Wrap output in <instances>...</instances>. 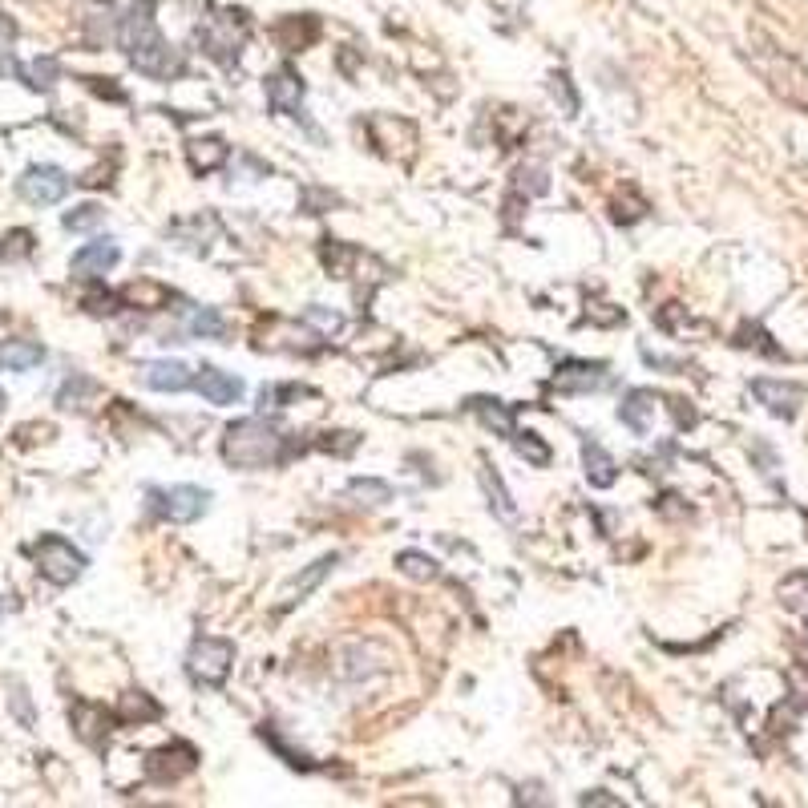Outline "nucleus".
Masks as SVG:
<instances>
[{
	"mask_svg": "<svg viewBox=\"0 0 808 808\" xmlns=\"http://www.w3.org/2000/svg\"><path fill=\"white\" fill-rule=\"evenodd\" d=\"M118 45L126 49L130 65L146 77H174L182 69V57L170 49V41L162 37L158 21H154V5H134L122 21H118Z\"/></svg>",
	"mask_w": 808,
	"mask_h": 808,
	"instance_id": "obj_1",
	"label": "nucleus"
},
{
	"mask_svg": "<svg viewBox=\"0 0 808 808\" xmlns=\"http://www.w3.org/2000/svg\"><path fill=\"white\" fill-rule=\"evenodd\" d=\"M223 457L239 469H267L275 461H283V433L259 417H247V421H235L227 429V441H223Z\"/></svg>",
	"mask_w": 808,
	"mask_h": 808,
	"instance_id": "obj_2",
	"label": "nucleus"
},
{
	"mask_svg": "<svg viewBox=\"0 0 808 808\" xmlns=\"http://www.w3.org/2000/svg\"><path fill=\"white\" fill-rule=\"evenodd\" d=\"M33 562H37V570H41L53 586H69V582H77V578L85 574V554H81L73 542L57 538V534H45V538L33 546Z\"/></svg>",
	"mask_w": 808,
	"mask_h": 808,
	"instance_id": "obj_3",
	"label": "nucleus"
},
{
	"mask_svg": "<svg viewBox=\"0 0 808 808\" xmlns=\"http://www.w3.org/2000/svg\"><path fill=\"white\" fill-rule=\"evenodd\" d=\"M231 663H235V647L227 639H198L186 655V671L202 687H223L231 675Z\"/></svg>",
	"mask_w": 808,
	"mask_h": 808,
	"instance_id": "obj_4",
	"label": "nucleus"
},
{
	"mask_svg": "<svg viewBox=\"0 0 808 808\" xmlns=\"http://www.w3.org/2000/svg\"><path fill=\"white\" fill-rule=\"evenodd\" d=\"M243 37H247V17L243 13H235V9H227V13H219V17H211L207 25L198 29V41H202V49H207L215 61H235L239 57V45H243Z\"/></svg>",
	"mask_w": 808,
	"mask_h": 808,
	"instance_id": "obj_5",
	"label": "nucleus"
},
{
	"mask_svg": "<svg viewBox=\"0 0 808 808\" xmlns=\"http://www.w3.org/2000/svg\"><path fill=\"white\" fill-rule=\"evenodd\" d=\"M154 497V510L166 518V522H198L207 514L211 505V493L198 489V485H170V489H150Z\"/></svg>",
	"mask_w": 808,
	"mask_h": 808,
	"instance_id": "obj_6",
	"label": "nucleus"
},
{
	"mask_svg": "<svg viewBox=\"0 0 808 808\" xmlns=\"http://www.w3.org/2000/svg\"><path fill=\"white\" fill-rule=\"evenodd\" d=\"M69 186L73 182H69V174L61 166H29L25 178L17 182L21 198L33 202V207H53V202H61L69 194Z\"/></svg>",
	"mask_w": 808,
	"mask_h": 808,
	"instance_id": "obj_7",
	"label": "nucleus"
},
{
	"mask_svg": "<svg viewBox=\"0 0 808 808\" xmlns=\"http://www.w3.org/2000/svg\"><path fill=\"white\" fill-rule=\"evenodd\" d=\"M194 764H198V752H194L186 740H174V744L150 752V760H146V776H150L154 784H174V780L190 776Z\"/></svg>",
	"mask_w": 808,
	"mask_h": 808,
	"instance_id": "obj_8",
	"label": "nucleus"
},
{
	"mask_svg": "<svg viewBox=\"0 0 808 808\" xmlns=\"http://www.w3.org/2000/svg\"><path fill=\"white\" fill-rule=\"evenodd\" d=\"M118 259H122V251H118L114 239H97V243H85V247L73 255L69 271H73L77 279H97V275H106L110 267H118Z\"/></svg>",
	"mask_w": 808,
	"mask_h": 808,
	"instance_id": "obj_9",
	"label": "nucleus"
},
{
	"mask_svg": "<svg viewBox=\"0 0 808 808\" xmlns=\"http://www.w3.org/2000/svg\"><path fill=\"white\" fill-rule=\"evenodd\" d=\"M752 392H756V400L764 404L768 413H776L784 421H792L800 413V400H804V388L800 384H784V380H756Z\"/></svg>",
	"mask_w": 808,
	"mask_h": 808,
	"instance_id": "obj_10",
	"label": "nucleus"
},
{
	"mask_svg": "<svg viewBox=\"0 0 808 808\" xmlns=\"http://www.w3.org/2000/svg\"><path fill=\"white\" fill-rule=\"evenodd\" d=\"M194 388H198L202 396H207L211 404H235V400L243 396V380H239L235 372L215 368V364H202V368H198Z\"/></svg>",
	"mask_w": 808,
	"mask_h": 808,
	"instance_id": "obj_11",
	"label": "nucleus"
},
{
	"mask_svg": "<svg viewBox=\"0 0 808 808\" xmlns=\"http://www.w3.org/2000/svg\"><path fill=\"white\" fill-rule=\"evenodd\" d=\"M142 384L154 392H182L194 384V372L182 360H150L142 364Z\"/></svg>",
	"mask_w": 808,
	"mask_h": 808,
	"instance_id": "obj_12",
	"label": "nucleus"
},
{
	"mask_svg": "<svg viewBox=\"0 0 808 808\" xmlns=\"http://www.w3.org/2000/svg\"><path fill=\"white\" fill-rule=\"evenodd\" d=\"M267 106L275 114H299L303 106V81L291 69H279L267 77Z\"/></svg>",
	"mask_w": 808,
	"mask_h": 808,
	"instance_id": "obj_13",
	"label": "nucleus"
},
{
	"mask_svg": "<svg viewBox=\"0 0 808 808\" xmlns=\"http://www.w3.org/2000/svg\"><path fill=\"white\" fill-rule=\"evenodd\" d=\"M651 417H655V392L651 388H631L619 404V421L631 429V433H647L651 429Z\"/></svg>",
	"mask_w": 808,
	"mask_h": 808,
	"instance_id": "obj_14",
	"label": "nucleus"
},
{
	"mask_svg": "<svg viewBox=\"0 0 808 808\" xmlns=\"http://www.w3.org/2000/svg\"><path fill=\"white\" fill-rule=\"evenodd\" d=\"M110 724H114V716L106 712V707H97V703H73V728H77V736L85 740V744H101L110 736Z\"/></svg>",
	"mask_w": 808,
	"mask_h": 808,
	"instance_id": "obj_15",
	"label": "nucleus"
},
{
	"mask_svg": "<svg viewBox=\"0 0 808 808\" xmlns=\"http://www.w3.org/2000/svg\"><path fill=\"white\" fill-rule=\"evenodd\" d=\"M602 384H606V364L570 360V364L554 376V388H558V392H590V388H602Z\"/></svg>",
	"mask_w": 808,
	"mask_h": 808,
	"instance_id": "obj_16",
	"label": "nucleus"
},
{
	"mask_svg": "<svg viewBox=\"0 0 808 808\" xmlns=\"http://www.w3.org/2000/svg\"><path fill=\"white\" fill-rule=\"evenodd\" d=\"M320 37V21L316 17H283L279 25H275V41L287 49V53H295V49H303V45H312Z\"/></svg>",
	"mask_w": 808,
	"mask_h": 808,
	"instance_id": "obj_17",
	"label": "nucleus"
},
{
	"mask_svg": "<svg viewBox=\"0 0 808 808\" xmlns=\"http://www.w3.org/2000/svg\"><path fill=\"white\" fill-rule=\"evenodd\" d=\"M336 562H340V554H324V558H316V562H312L308 570H303V574H299V578H295V582L287 586V594H283V606H295V602H303V598H308V594H312V590H316V586H320V582H324V578L332 574V566H336Z\"/></svg>",
	"mask_w": 808,
	"mask_h": 808,
	"instance_id": "obj_18",
	"label": "nucleus"
},
{
	"mask_svg": "<svg viewBox=\"0 0 808 808\" xmlns=\"http://www.w3.org/2000/svg\"><path fill=\"white\" fill-rule=\"evenodd\" d=\"M582 465H586V481H590V485H598V489L615 485V477H619L615 457L606 453L598 441H586V449H582Z\"/></svg>",
	"mask_w": 808,
	"mask_h": 808,
	"instance_id": "obj_19",
	"label": "nucleus"
},
{
	"mask_svg": "<svg viewBox=\"0 0 808 808\" xmlns=\"http://www.w3.org/2000/svg\"><path fill=\"white\" fill-rule=\"evenodd\" d=\"M45 360V348L37 340H5L0 344V368L9 372H29Z\"/></svg>",
	"mask_w": 808,
	"mask_h": 808,
	"instance_id": "obj_20",
	"label": "nucleus"
},
{
	"mask_svg": "<svg viewBox=\"0 0 808 808\" xmlns=\"http://www.w3.org/2000/svg\"><path fill=\"white\" fill-rule=\"evenodd\" d=\"M469 409L493 429V433H501V437H514V413H510V404H501V400H489V396H473L469 400Z\"/></svg>",
	"mask_w": 808,
	"mask_h": 808,
	"instance_id": "obj_21",
	"label": "nucleus"
},
{
	"mask_svg": "<svg viewBox=\"0 0 808 808\" xmlns=\"http://www.w3.org/2000/svg\"><path fill=\"white\" fill-rule=\"evenodd\" d=\"M227 142L223 138H194L190 146H186V158H190V166L194 170H202V174H207V170H219L223 162H227Z\"/></svg>",
	"mask_w": 808,
	"mask_h": 808,
	"instance_id": "obj_22",
	"label": "nucleus"
},
{
	"mask_svg": "<svg viewBox=\"0 0 808 808\" xmlns=\"http://www.w3.org/2000/svg\"><path fill=\"white\" fill-rule=\"evenodd\" d=\"M118 716H122L126 724H150V720L162 716V707H158L146 691H130V695L122 699V707H118Z\"/></svg>",
	"mask_w": 808,
	"mask_h": 808,
	"instance_id": "obj_23",
	"label": "nucleus"
},
{
	"mask_svg": "<svg viewBox=\"0 0 808 808\" xmlns=\"http://www.w3.org/2000/svg\"><path fill=\"white\" fill-rule=\"evenodd\" d=\"M57 73H61V65L53 61V57H37V61H29V65H21L17 69V77L29 85V89H53V81H57Z\"/></svg>",
	"mask_w": 808,
	"mask_h": 808,
	"instance_id": "obj_24",
	"label": "nucleus"
},
{
	"mask_svg": "<svg viewBox=\"0 0 808 808\" xmlns=\"http://www.w3.org/2000/svg\"><path fill=\"white\" fill-rule=\"evenodd\" d=\"M190 336H202V340H223L227 336V320L215 312V308H198L190 320H186Z\"/></svg>",
	"mask_w": 808,
	"mask_h": 808,
	"instance_id": "obj_25",
	"label": "nucleus"
},
{
	"mask_svg": "<svg viewBox=\"0 0 808 808\" xmlns=\"http://www.w3.org/2000/svg\"><path fill=\"white\" fill-rule=\"evenodd\" d=\"M396 566L409 574V578H417V582H429V578H437V562L429 558V554H417V550H404V554H396Z\"/></svg>",
	"mask_w": 808,
	"mask_h": 808,
	"instance_id": "obj_26",
	"label": "nucleus"
},
{
	"mask_svg": "<svg viewBox=\"0 0 808 808\" xmlns=\"http://www.w3.org/2000/svg\"><path fill=\"white\" fill-rule=\"evenodd\" d=\"M33 231H9L0 239V263H17V259H29L33 255Z\"/></svg>",
	"mask_w": 808,
	"mask_h": 808,
	"instance_id": "obj_27",
	"label": "nucleus"
},
{
	"mask_svg": "<svg viewBox=\"0 0 808 808\" xmlns=\"http://www.w3.org/2000/svg\"><path fill=\"white\" fill-rule=\"evenodd\" d=\"M514 449H518V457H526L530 465H550V445L538 437V433H514Z\"/></svg>",
	"mask_w": 808,
	"mask_h": 808,
	"instance_id": "obj_28",
	"label": "nucleus"
},
{
	"mask_svg": "<svg viewBox=\"0 0 808 808\" xmlns=\"http://www.w3.org/2000/svg\"><path fill=\"white\" fill-rule=\"evenodd\" d=\"M481 485H485V493L493 497V505H497V514H501V518H514V514H518V510H514V497H510V493H505L501 477H497V473H493L489 465L481 469Z\"/></svg>",
	"mask_w": 808,
	"mask_h": 808,
	"instance_id": "obj_29",
	"label": "nucleus"
},
{
	"mask_svg": "<svg viewBox=\"0 0 808 808\" xmlns=\"http://www.w3.org/2000/svg\"><path fill=\"white\" fill-rule=\"evenodd\" d=\"M122 299L126 303H142V308H162V303H166V287H158V283H130L122 291Z\"/></svg>",
	"mask_w": 808,
	"mask_h": 808,
	"instance_id": "obj_30",
	"label": "nucleus"
},
{
	"mask_svg": "<svg viewBox=\"0 0 808 808\" xmlns=\"http://www.w3.org/2000/svg\"><path fill=\"white\" fill-rule=\"evenodd\" d=\"M101 219H106V211L93 207V202H85V207H77V211L65 215V231H93V227H101Z\"/></svg>",
	"mask_w": 808,
	"mask_h": 808,
	"instance_id": "obj_31",
	"label": "nucleus"
},
{
	"mask_svg": "<svg viewBox=\"0 0 808 808\" xmlns=\"http://www.w3.org/2000/svg\"><path fill=\"white\" fill-rule=\"evenodd\" d=\"M348 493H352V497H368V505H384V501L392 497V489H388L384 481H376V477H356V481L348 485Z\"/></svg>",
	"mask_w": 808,
	"mask_h": 808,
	"instance_id": "obj_32",
	"label": "nucleus"
},
{
	"mask_svg": "<svg viewBox=\"0 0 808 808\" xmlns=\"http://www.w3.org/2000/svg\"><path fill=\"white\" fill-rule=\"evenodd\" d=\"M299 396H312V392H308V388H299V384H279V388L271 384V388L259 392V400H263V404H275V409H283L287 400H299Z\"/></svg>",
	"mask_w": 808,
	"mask_h": 808,
	"instance_id": "obj_33",
	"label": "nucleus"
},
{
	"mask_svg": "<svg viewBox=\"0 0 808 808\" xmlns=\"http://www.w3.org/2000/svg\"><path fill=\"white\" fill-rule=\"evenodd\" d=\"M303 320H308V324H316L320 332H340L344 328V316H336V312H328V308H308V312H303Z\"/></svg>",
	"mask_w": 808,
	"mask_h": 808,
	"instance_id": "obj_34",
	"label": "nucleus"
},
{
	"mask_svg": "<svg viewBox=\"0 0 808 808\" xmlns=\"http://www.w3.org/2000/svg\"><path fill=\"white\" fill-rule=\"evenodd\" d=\"M85 392H93V380H85V376H73V380H69L65 388H61V404H65V409H77Z\"/></svg>",
	"mask_w": 808,
	"mask_h": 808,
	"instance_id": "obj_35",
	"label": "nucleus"
},
{
	"mask_svg": "<svg viewBox=\"0 0 808 808\" xmlns=\"http://www.w3.org/2000/svg\"><path fill=\"white\" fill-rule=\"evenodd\" d=\"M17 69H21V65L13 61V53H9V49H0V77H9V73H17Z\"/></svg>",
	"mask_w": 808,
	"mask_h": 808,
	"instance_id": "obj_36",
	"label": "nucleus"
},
{
	"mask_svg": "<svg viewBox=\"0 0 808 808\" xmlns=\"http://www.w3.org/2000/svg\"><path fill=\"white\" fill-rule=\"evenodd\" d=\"M13 33H17V25H13L5 13H0V37H13Z\"/></svg>",
	"mask_w": 808,
	"mask_h": 808,
	"instance_id": "obj_37",
	"label": "nucleus"
},
{
	"mask_svg": "<svg viewBox=\"0 0 808 808\" xmlns=\"http://www.w3.org/2000/svg\"><path fill=\"white\" fill-rule=\"evenodd\" d=\"M0 409H5V392H0Z\"/></svg>",
	"mask_w": 808,
	"mask_h": 808,
	"instance_id": "obj_38",
	"label": "nucleus"
},
{
	"mask_svg": "<svg viewBox=\"0 0 808 808\" xmlns=\"http://www.w3.org/2000/svg\"><path fill=\"white\" fill-rule=\"evenodd\" d=\"M0 320H5V316H0Z\"/></svg>",
	"mask_w": 808,
	"mask_h": 808,
	"instance_id": "obj_39",
	"label": "nucleus"
}]
</instances>
